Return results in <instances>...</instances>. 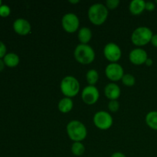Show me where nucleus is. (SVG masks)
Listing matches in <instances>:
<instances>
[{"instance_id": "3", "label": "nucleus", "mask_w": 157, "mask_h": 157, "mask_svg": "<svg viewBox=\"0 0 157 157\" xmlns=\"http://www.w3.org/2000/svg\"><path fill=\"white\" fill-rule=\"evenodd\" d=\"M74 55L78 63L82 64H89L95 59V52L89 44H79L75 48Z\"/></svg>"}, {"instance_id": "26", "label": "nucleus", "mask_w": 157, "mask_h": 157, "mask_svg": "<svg viewBox=\"0 0 157 157\" xmlns=\"http://www.w3.org/2000/svg\"><path fill=\"white\" fill-rule=\"evenodd\" d=\"M156 8V5L153 2H146L145 9L147 11H153Z\"/></svg>"}, {"instance_id": "31", "label": "nucleus", "mask_w": 157, "mask_h": 157, "mask_svg": "<svg viewBox=\"0 0 157 157\" xmlns=\"http://www.w3.org/2000/svg\"><path fill=\"white\" fill-rule=\"evenodd\" d=\"M69 2L72 3V4H76V3L80 2L79 0H69Z\"/></svg>"}, {"instance_id": "6", "label": "nucleus", "mask_w": 157, "mask_h": 157, "mask_svg": "<svg viewBox=\"0 0 157 157\" xmlns=\"http://www.w3.org/2000/svg\"><path fill=\"white\" fill-rule=\"evenodd\" d=\"M93 121L94 125L98 129L102 130H107L112 127L113 120L111 115L108 112L100 110L94 114Z\"/></svg>"}, {"instance_id": "9", "label": "nucleus", "mask_w": 157, "mask_h": 157, "mask_svg": "<svg viewBox=\"0 0 157 157\" xmlns=\"http://www.w3.org/2000/svg\"><path fill=\"white\" fill-rule=\"evenodd\" d=\"M100 98V92L95 86L88 85L83 89L81 92L82 101L87 105H93Z\"/></svg>"}, {"instance_id": "29", "label": "nucleus", "mask_w": 157, "mask_h": 157, "mask_svg": "<svg viewBox=\"0 0 157 157\" xmlns=\"http://www.w3.org/2000/svg\"><path fill=\"white\" fill-rule=\"evenodd\" d=\"M153 60L151 59V58H147V61H146V62H145V64L147 66H149V67H150V66L151 65H153Z\"/></svg>"}, {"instance_id": "14", "label": "nucleus", "mask_w": 157, "mask_h": 157, "mask_svg": "<svg viewBox=\"0 0 157 157\" xmlns=\"http://www.w3.org/2000/svg\"><path fill=\"white\" fill-rule=\"evenodd\" d=\"M145 4L146 2L144 0H133L129 6L130 12L134 15H140L145 10Z\"/></svg>"}, {"instance_id": "24", "label": "nucleus", "mask_w": 157, "mask_h": 157, "mask_svg": "<svg viewBox=\"0 0 157 157\" xmlns=\"http://www.w3.org/2000/svg\"><path fill=\"white\" fill-rule=\"evenodd\" d=\"M120 4L119 0H107L106 2V6L108 9H114L118 7Z\"/></svg>"}, {"instance_id": "15", "label": "nucleus", "mask_w": 157, "mask_h": 157, "mask_svg": "<svg viewBox=\"0 0 157 157\" xmlns=\"http://www.w3.org/2000/svg\"><path fill=\"white\" fill-rule=\"evenodd\" d=\"M73 107L74 102L72 99L70 98H67V97L60 100L58 104V110H59L60 112L63 113H69L73 109Z\"/></svg>"}, {"instance_id": "5", "label": "nucleus", "mask_w": 157, "mask_h": 157, "mask_svg": "<svg viewBox=\"0 0 157 157\" xmlns=\"http://www.w3.org/2000/svg\"><path fill=\"white\" fill-rule=\"evenodd\" d=\"M153 32L146 26H140L135 29L131 35V41L136 46H144L150 43L153 38Z\"/></svg>"}, {"instance_id": "16", "label": "nucleus", "mask_w": 157, "mask_h": 157, "mask_svg": "<svg viewBox=\"0 0 157 157\" xmlns=\"http://www.w3.org/2000/svg\"><path fill=\"white\" fill-rule=\"evenodd\" d=\"M78 37L81 44H87V43L91 40L92 38L91 30L87 27L81 28L78 31Z\"/></svg>"}, {"instance_id": "30", "label": "nucleus", "mask_w": 157, "mask_h": 157, "mask_svg": "<svg viewBox=\"0 0 157 157\" xmlns=\"http://www.w3.org/2000/svg\"><path fill=\"white\" fill-rule=\"evenodd\" d=\"M5 66H6V64H5L3 59H0V71H2L4 70Z\"/></svg>"}, {"instance_id": "22", "label": "nucleus", "mask_w": 157, "mask_h": 157, "mask_svg": "<svg viewBox=\"0 0 157 157\" xmlns=\"http://www.w3.org/2000/svg\"><path fill=\"white\" fill-rule=\"evenodd\" d=\"M10 13L11 9L9 6L2 4L0 6V16L3 17V18H6V17L9 16L10 15Z\"/></svg>"}, {"instance_id": "12", "label": "nucleus", "mask_w": 157, "mask_h": 157, "mask_svg": "<svg viewBox=\"0 0 157 157\" xmlns=\"http://www.w3.org/2000/svg\"><path fill=\"white\" fill-rule=\"evenodd\" d=\"M13 29L15 33L20 35H26L31 32L32 26L30 22L25 18H19L13 22Z\"/></svg>"}, {"instance_id": "25", "label": "nucleus", "mask_w": 157, "mask_h": 157, "mask_svg": "<svg viewBox=\"0 0 157 157\" xmlns=\"http://www.w3.org/2000/svg\"><path fill=\"white\" fill-rule=\"evenodd\" d=\"M6 51H7V48H6V46L4 43L2 41H0V59H2L5 57V55H6Z\"/></svg>"}, {"instance_id": "32", "label": "nucleus", "mask_w": 157, "mask_h": 157, "mask_svg": "<svg viewBox=\"0 0 157 157\" xmlns=\"http://www.w3.org/2000/svg\"><path fill=\"white\" fill-rule=\"evenodd\" d=\"M2 5V1H1V0H0V6H1Z\"/></svg>"}, {"instance_id": "8", "label": "nucleus", "mask_w": 157, "mask_h": 157, "mask_svg": "<svg viewBox=\"0 0 157 157\" xmlns=\"http://www.w3.org/2000/svg\"><path fill=\"white\" fill-rule=\"evenodd\" d=\"M104 55L110 63H117L122 56V52L116 43L109 42L104 46Z\"/></svg>"}, {"instance_id": "27", "label": "nucleus", "mask_w": 157, "mask_h": 157, "mask_svg": "<svg viewBox=\"0 0 157 157\" xmlns=\"http://www.w3.org/2000/svg\"><path fill=\"white\" fill-rule=\"evenodd\" d=\"M150 43H151L154 47L157 48V34L153 35V38H152Z\"/></svg>"}, {"instance_id": "7", "label": "nucleus", "mask_w": 157, "mask_h": 157, "mask_svg": "<svg viewBox=\"0 0 157 157\" xmlns=\"http://www.w3.org/2000/svg\"><path fill=\"white\" fill-rule=\"evenodd\" d=\"M61 25L65 32L74 33L77 32L80 25V21L78 15L73 12H68L64 15L61 18Z\"/></svg>"}, {"instance_id": "21", "label": "nucleus", "mask_w": 157, "mask_h": 157, "mask_svg": "<svg viewBox=\"0 0 157 157\" xmlns=\"http://www.w3.org/2000/svg\"><path fill=\"white\" fill-rule=\"evenodd\" d=\"M121 80H122L123 84L127 87H132L136 83V78L133 75H130V74H124Z\"/></svg>"}, {"instance_id": "28", "label": "nucleus", "mask_w": 157, "mask_h": 157, "mask_svg": "<svg viewBox=\"0 0 157 157\" xmlns=\"http://www.w3.org/2000/svg\"><path fill=\"white\" fill-rule=\"evenodd\" d=\"M110 157H127V156H126L124 153H121V152H115V153H113V154L111 155V156Z\"/></svg>"}, {"instance_id": "19", "label": "nucleus", "mask_w": 157, "mask_h": 157, "mask_svg": "<svg viewBox=\"0 0 157 157\" xmlns=\"http://www.w3.org/2000/svg\"><path fill=\"white\" fill-rule=\"evenodd\" d=\"M86 79L89 85L94 86L99 80V74L95 69H90L86 74Z\"/></svg>"}, {"instance_id": "2", "label": "nucleus", "mask_w": 157, "mask_h": 157, "mask_svg": "<svg viewBox=\"0 0 157 157\" xmlns=\"http://www.w3.org/2000/svg\"><path fill=\"white\" fill-rule=\"evenodd\" d=\"M69 138L75 142L84 140L87 135V130L85 125L79 121H71L67 124L66 127Z\"/></svg>"}, {"instance_id": "11", "label": "nucleus", "mask_w": 157, "mask_h": 157, "mask_svg": "<svg viewBox=\"0 0 157 157\" xmlns=\"http://www.w3.org/2000/svg\"><path fill=\"white\" fill-rule=\"evenodd\" d=\"M147 58H148L147 52L144 49L140 48L133 49L129 55V59H130V62L136 65L145 64Z\"/></svg>"}, {"instance_id": "18", "label": "nucleus", "mask_w": 157, "mask_h": 157, "mask_svg": "<svg viewBox=\"0 0 157 157\" xmlns=\"http://www.w3.org/2000/svg\"><path fill=\"white\" fill-rule=\"evenodd\" d=\"M146 124L152 130H157V111L153 110L149 112L145 118Z\"/></svg>"}, {"instance_id": "20", "label": "nucleus", "mask_w": 157, "mask_h": 157, "mask_svg": "<svg viewBox=\"0 0 157 157\" xmlns=\"http://www.w3.org/2000/svg\"><path fill=\"white\" fill-rule=\"evenodd\" d=\"M85 152V147L81 142H74L71 146V153L76 156H81Z\"/></svg>"}, {"instance_id": "13", "label": "nucleus", "mask_w": 157, "mask_h": 157, "mask_svg": "<svg viewBox=\"0 0 157 157\" xmlns=\"http://www.w3.org/2000/svg\"><path fill=\"white\" fill-rule=\"evenodd\" d=\"M104 94L110 101L117 100L121 96V88L115 83H109L104 87Z\"/></svg>"}, {"instance_id": "17", "label": "nucleus", "mask_w": 157, "mask_h": 157, "mask_svg": "<svg viewBox=\"0 0 157 157\" xmlns=\"http://www.w3.org/2000/svg\"><path fill=\"white\" fill-rule=\"evenodd\" d=\"M6 66L9 67H15L19 64L20 58L17 54L11 52V53H7L5 57L3 58Z\"/></svg>"}, {"instance_id": "4", "label": "nucleus", "mask_w": 157, "mask_h": 157, "mask_svg": "<svg viewBox=\"0 0 157 157\" xmlns=\"http://www.w3.org/2000/svg\"><path fill=\"white\" fill-rule=\"evenodd\" d=\"M60 88L63 94L67 98L75 97L80 90V83L73 76H66L61 80Z\"/></svg>"}, {"instance_id": "23", "label": "nucleus", "mask_w": 157, "mask_h": 157, "mask_svg": "<svg viewBox=\"0 0 157 157\" xmlns=\"http://www.w3.org/2000/svg\"><path fill=\"white\" fill-rule=\"evenodd\" d=\"M120 108V104L117 100H113V101H110L108 103V109L111 112H117Z\"/></svg>"}, {"instance_id": "33", "label": "nucleus", "mask_w": 157, "mask_h": 157, "mask_svg": "<svg viewBox=\"0 0 157 157\" xmlns=\"http://www.w3.org/2000/svg\"><path fill=\"white\" fill-rule=\"evenodd\" d=\"M156 4H157V0H156Z\"/></svg>"}, {"instance_id": "1", "label": "nucleus", "mask_w": 157, "mask_h": 157, "mask_svg": "<svg viewBox=\"0 0 157 157\" xmlns=\"http://www.w3.org/2000/svg\"><path fill=\"white\" fill-rule=\"evenodd\" d=\"M87 15L90 22L95 25H101L107 20L108 9L102 3H95L89 8Z\"/></svg>"}, {"instance_id": "10", "label": "nucleus", "mask_w": 157, "mask_h": 157, "mask_svg": "<svg viewBox=\"0 0 157 157\" xmlns=\"http://www.w3.org/2000/svg\"><path fill=\"white\" fill-rule=\"evenodd\" d=\"M106 76L112 81H118L122 79L124 71L122 66L118 63H110L105 68Z\"/></svg>"}]
</instances>
